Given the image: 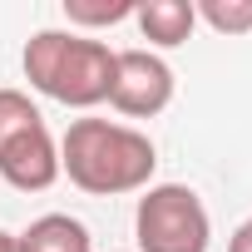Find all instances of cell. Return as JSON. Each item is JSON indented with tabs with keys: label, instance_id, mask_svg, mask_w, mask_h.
<instances>
[{
	"label": "cell",
	"instance_id": "1",
	"mask_svg": "<svg viewBox=\"0 0 252 252\" xmlns=\"http://www.w3.org/2000/svg\"><path fill=\"white\" fill-rule=\"evenodd\" d=\"M158 149L149 134L109 119H74L60 139V173H69L74 188L94 198H119V193H144L154 188Z\"/></svg>",
	"mask_w": 252,
	"mask_h": 252
},
{
	"label": "cell",
	"instance_id": "2",
	"mask_svg": "<svg viewBox=\"0 0 252 252\" xmlns=\"http://www.w3.org/2000/svg\"><path fill=\"white\" fill-rule=\"evenodd\" d=\"M20 64H25L30 89L69 109H94L114 89V50L74 30H35L25 40Z\"/></svg>",
	"mask_w": 252,
	"mask_h": 252
},
{
	"label": "cell",
	"instance_id": "3",
	"mask_svg": "<svg viewBox=\"0 0 252 252\" xmlns=\"http://www.w3.org/2000/svg\"><path fill=\"white\" fill-rule=\"evenodd\" d=\"M0 178L20 193H45L60 178V144L20 89H0Z\"/></svg>",
	"mask_w": 252,
	"mask_h": 252
},
{
	"label": "cell",
	"instance_id": "4",
	"mask_svg": "<svg viewBox=\"0 0 252 252\" xmlns=\"http://www.w3.org/2000/svg\"><path fill=\"white\" fill-rule=\"evenodd\" d=\"M134 242L139 252H208L213 222L203 198L188 183H154L134 208Z\"/></svg>",
	"mask_w": 252,
	"mask_h": 252
},
{
	"label": "cell",
	"instance_id": "5",
	"mask_svg": "<svg viewBox=\"0 0 252 252\" xmlns=\"http://www.w3.org/2000/svg\"><path fill=\"white\" fill-rule=\"evenodd\" d=\"M109 104L129 119H154L173 104V69L154 50H119L114 55V89Z\"/></svg>",
	"mask_w": 252,
	"mask_h": 252
},
{
	"label": "cell",
	"instance_id": "6",
	"mask_svg": "<svg viewBox=\"0 0 252 252\" xmlns=\"http://www.w3.org/2000/svg\"><path fill=\"white\" fill-rule=\"evenodd\" d=\"M134 20H139V30H144L149 45L173 50V45H183L193 35L198 10H193V0H144V5L134 10Z\"/></svg>",
	"mask_w": 252,
	"mask_h": 252
},
{
	"label": "cell",
	"instance_id": "7",
	"mask_svg": "<svg viewBox=\"0 0 252 252\" xmlns=\"http://www.w3.org/2000/svg\"><path fill=\"white\" fill-rule=\"evenodd\" d=\"M20 252H94V237L69 213H45L20 232Z\"/></svg>",
	"mask_w": 252,
	"mask_h": 252
},
{
	"label": "cell",
	"instance_id": "8",
	"mask_svg": "<svg viewBox=\"0 0 252 252\" xmlns=\"http://www.w3.org/2000/svg\"><path fill=\"white\" fill-rule=\"evenodd\" d=\"M134 0H64V20L79 30H104L119 20H134Z\"/></svg>",
	"mask_w": 252,
	"mask_h": 252
},
{
	"label": "cell",
	"instance_id": "9",
	"mask_svg": "<svg viewBox=\"0 0 252 252\" xmlns=\"http://www.w3.org/2000/svg\"><path fill=\"white\" fill-rule=\"evenodd\" d=\"M198 20H208L218 35H247L252 30V0H198Z\"/></svg>",
	"mask_w": 252,
	"mask_h": 252
},
{
	"label": "cell",
	"instance_id": "10",
	"mask_svg": "<svg viewBox=\"0 0 252 252\" xmlns=\"http://www.w3.org/2000/svg\"><path fill=\"white\" fill-rule=\"evenodd\" d=\"M227 252H252V218L232 227V237H227Z\"/></svg>",
	"mask_w": 252,
	"mask_h": 252
},
{
	"label": "cell",
	"instance_id": "11",
	"mask_svg": "<svg viewBox=\"0 0 252 252\" xmlns=\"http://www.w3.org/2000/svg\"><path fill=\"white\" fill-rule=\"evenodd\" d=\"M0 252H20V232H5V227H0Z\"/></svg>",
	"mask_w": 252,
	"mask_h": 252
}]
</instances>
